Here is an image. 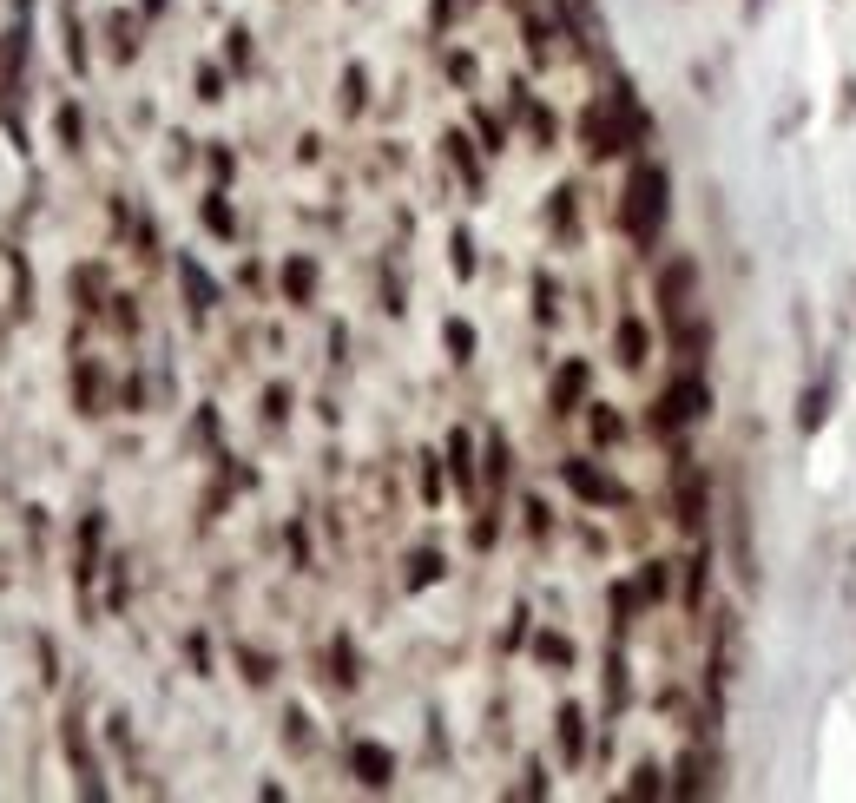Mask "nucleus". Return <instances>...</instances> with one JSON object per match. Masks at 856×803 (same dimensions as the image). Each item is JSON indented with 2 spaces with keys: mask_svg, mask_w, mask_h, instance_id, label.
Segmentation results:
<instances>
[{
  "mask_svg": "<svg viewBox=\"0 0 856 803\" xmlns=\"http://www.w3.org/2000/svg\"><path fill=\"white\" fill-rule=\"evenodd\" d=\"M666 211H672V178H666V165L639 158L633 172H626V191H619V231L633 237V244H659Z\"/></svg>",
  "mask_w": 856,
  "mask_h": 803,
  "instance_id": "obj_1",
  "label": "nucleus"
},
{
  "mask_svg": "<svg viewBox=\"0 0 856 803\" xmlns=\"http://www.w3.org/2000/svg\"><path fill=\"white\" fill-rule=\"evenodd\" d=\"M705 415H712V389H705L698 369L679 376L659 402H652V428H659V435H672V428H685V422H705Z\"/></svg>",
  "mask_w": 856,
  "mask_h": 803,
  "instance_id": "obj_2",
  "label": "nucleus"
},
{
  "mask_svg": "<svg viewBox=\"0 0 856 803\" xmlns=\"http://www.w3.org/2000/svg\"><path fill=\"white\" fill-rule=\"evenodd\" d=\"M560 481H567V488L580 494V501H593V507H626V501H633V494L619 488L613 474H606V468H593V461H580V455H573V461H560Z\"/></svg>",
  "mask_w": 856,
  "mask_h": 803,
  "instance_id": "obj_3",
  "label": "nucleus"
},
{
  "mask_svg": "<svg viewBox=\"0 0 856 803\" xmlns=\"http://www.w3.org/2000/svg\"><path fill=\"white\" fill-rule=\"evenodd\" d=\"M692 284H698V264H692V257H672V264L659 270V303H666L672 323H685V316H692Z\"/></svg>",
  "mask_w": 856,
  "mask_h": 803,
  "instance_id": "obj_4",
  "label": "nucleus"
},
{
  "mask_svg": "<svg viewBox=\"0 0 856 803\" xmlns=\"http://www.w3.org/2000/svg\"><path fill=\"white\" fill-rule=\"evenodd\" d=\"M349 771L363 777V784H369V790H382V784H389V777H396V757L382 751V744L356 738V744H349Z\"/></svg>",
  "mask_w": 856,
  "mask_h": 803,
  "instance_id": "obj_5",
  "label": "nucleus"
},
{
  "mask_svg": "<svg viewBox=\"0 0 856 803\" xmlns=\"http://www.w3.org/2000/svg\"><path fill=\"white\" fill-rule=\"evenodd\" d=\"M679 527L705 534V474L698 468H679Z\"/></svg>",
  "mask_w": 856,
  "mask_h": 803,
  "instance_id": "obj_6",
  "label": "nucleus"
},
{
  "mask_svg": "<svg viewBox=\"0 0 856 803\" xmlns=\"http://www.w3.org/2000/svg\"><path fill=\"white\" fill-rule=\"evenodd\" d=\"M712 790V751H685L679 757V784H672V797H705Z\"/></svg>",
  "mask_w": 856,
  "mask_h": 803,
  "instance_id": "obj_7",
  "label": "nucleus"
},
{
  "mask_svg": "<svg viewBox=\"0 0 856 803\" xmlns=\"http://www.w3.org/2000/svg\"><path fill=\"white\" fill-rule=\"evenodd\" d=\"M587 382H593V369H587V363H567V369L554 376V409H560V415H573L580 402H587Z\"/></svg>",
  "mask_w": 856,
  "mask_h": 803,
  "instance_id": "obj_8",
  "label": "nucleus"
},
{
  "mask_svg": "<svg viewBox=\"0 0 856 803\" xmlns=\"http://www.w3.org/2000/svg\"><path fill=\"white\" fill-rule=\"evenodd\" d=\"M646 349H652L646 323H639V316H619V363H626V369H639V363H646Z\"/></svg>",
  "mask_w": 856,
  "mask_h": 803,
  "instance_id": "obj_9",
  "label": "nucleus"
},
{
  "mask_svg": "<svg viewBox=\"0 0 856 803\" xmlns=\"http://www.w3.org/2000/svg\"><path fill=\"white\" fill-rule=\"evenodd\" d=\"M284 297H290V303H310V297H317V264H310V257H290V264H284Z\"/></svg>",
  "mask_w": 856,
  "mask_h": 803,
  "instance_id": "obj_10",
  "label": "nucleus"
},
{
  "mask_svg": "<svg viewBox=\"0 0 856 803\" xmlns=\"http://www.w3.org/2000/svg\"><path fill=\"white\" fill-rule=\"evenodd\" d=\"M580 751H587V718H580V705H567L560 711V757L580 764Z\"/></svg>",
  "mask_w": 856,
  "mask_h": 803,
  "instance_id": "obj_11",
  "label": "nucleus"
},
{
  "mask_svg": "<svg viewBox=\"0 0 856 803\" xmlns=\"http://www.w3.org/2000/svg\"><path fill=\"white\" fill-rule=\"evenodd\" d=\"M824 415H830V389H824V382H810V389H804V409H797V428H804V435H817V428H824Z\"/></svg>",
  "mask_w": 856,
  "mask_h": 803,
  "instance_id": "obj_12",
  "label": "nucleus"
},
{
  "mask_svg": "<svg viewBox=\"0 0 856 803\" xmlns=\"http://www.w3.org/2000/svg\"><path fill=\"white\" fill-rule=\"evenodd\" d=\"M178 277H185V290H191V303H198V310H211V303H218V290H211V277L198 264H191V257H178Z\"/></svg>",
  "mask_w": 856,
  "mask_h": 803,
  "instance_id": "obj_13",
  "label": "nucleus"
},
{
  "mask_svg": "<svg viewBox=\"0 0 856 803\" xmlns=\"http://www.w3.org/2000/svg\"><path fill=\"white\" fill-rule=\"evenodd\" d=\"M448 468H455V481H461V488L475 481V461H468V435H461V428L448 435Z\"/></svg>",
  "mask_w": 856,
  "mask_h": 803,
  "instance_id": "obj_14",
  "label": "nucleus"
},
{
  "mask_svg": "<svg viewBox=\"0 0 856 803\" xmlns=\"http://www.w3.org/2000/svg\"><path fill=\"white\" fill-rule=\"evenodd\" d=\"M448 158H455V172L468 178V185H481V165H475V152H468V139H461V132H448Z\"/></svg>",
  "mask_w": 856,
  "mask_h": 803,
  "instance_id": "obj_15",
  "label": "nucleus"
},
{
  "mask_svg": "<svg viewBox=\"0 0 856 803\" xmlns=\"http://www.w3.org/2000/svg\"><path fill=\"white\" fill-rule=\"evenodd\" d=\"M448 349H455V363H468V356H475V330H468V323H461V316H448Z\"/></svg>",
  "mask_w": 856,
  "mask_h": 803,
  "instance_id": "obj_16",
  "label": "nucleus"
},
{
  "mask_svg": "<svg viewBox=\"0 0 856 803\" xmlns=\"http://www.w3.org/2000/svg\"><path fill=\"white\" fill-rule=\"evenodd\" d=\"M705 573H712V553L698 547V553H692V573H685V599H692V606L705 599Z\"/></svg>",
  "mask_w": 856,
  "mask_h": 803,
  "instance_id": "obj_17",
  "label": "nucleus"
},
{
  "mask_svg": "<svg viewBox=\"0 0 856 803\" xmlns=\"http://www.w3.org/2000/svg\"><path fill=\"white\" fill-rule=\"evenodd\" d=\"M666 586H672L666 560H652V567H646V573H639V599H666Z\"/></svg>",
  "mask_w": 856,
  "mask_h": 803,
  "instance_id": "obj_18",
  "label": "nucleus"
},
{
  "mask_svg": "<svg viewBox=\"0 0 856 803\" xmlns=\"http://www.w3.org/2000/svg\"><path fill=\"white\" fill-rule=\"evenodd\" d=\"M534 652H540L547 665H573V646L560 639V632H540V639H534Z\"/></svg>",
  "mask_w": 856,
  "mask_h": 803,
  "instance_id": "obj_19",
  "label": "nucleus"
},
{
  "mask_svg": "<svg viewBox=\"0 0 856 803\" xmlns=\"http://www.w3.org/2000/svg\"><path fill=\"white\" fill-rule=\"evenodd\" d=\"M626 790H633V797H666L672 784H666L659 771H652V764H639V771H633V784H626Z\"/></svg>",
  "mask_w": 856,
  "mask_h": 803,
  "instance_id": "obj_20",
  "label": "nucleus"
},
{
  "mask_svg": "<svg viewBox=\"0 0 856 803\" xmlns=\"http://www.w3.org/2000/svg\"><path fill=\"white\" fill-rule=\"evenodd\" d=\"M205 224H211L218 237H231V231H238V224H231V205H224V198H205Z\"/></svg>",
  "mask_w": 856,
  "mask_h": 803,
  "instance_id": "obj_21",
  "label": "nucleus"
},
{
  "mask_svg": "<svg viewBox=\"0 0 856 803\" xmlns=\"http://www.w3.org/2000/svg\"><path fill=\"white\" fill-rule=\"evenodd\" d=\"M448 251H455V277H475V244H468V231H455Z\"/></svg>",
  "mask_w": 856,
  "mask_h": 803,
  "instance_id": "obj_22",
  "label": "nucleus"
},
{
  "mask_svg": "<svg viewBox=\"0 0 856 803\" xmlns=\"http://www.w3.org/2000/svg\"><path fill=\"white\" fill-rule=\"evenodd\" d=\"M435 573H442V560H435V553H415V560H409V586H428Z\"/></svg>",
  "mask_w": 856,
  "mask_h": 803,
  "instance_id": "obj_23",
  "label": "nucleus"
},
{
  "mask_svg": "<svg viewBox=\"0 0 856 803\" xmlns=\"http://www.w3.org/2000/svg\"><path fill=\"white\" fill-rule=\"evenodd\" d=\"M343 106L363 112V66H349V73H343Z\"/></svg>",
  "mask_w": 856,
  "mask_h": 803,
  "instance_id": "obj_24",
  "label": "nucleus"
},
{
  "mask_svg": "<svg viewBox=\"0 0 856 803\" xmlns=\"http://www.w3.org/2000/svg\"><path fill=\"white\" fill-rule=\"evenodd\" d=\"M488 481H494V488L508 481V448H501V441H488Z\"/></svg>",
  "mask_w": 856,
  "mask_h": 803,
  "instance_id": "obj_25",
  "label": "nucleus"
},
{
  "mask_svg": "<svg viewBox=\"0 0 856 803\" xmlns=\"http://www.w3.org/2000/svg\"><path fill=\"white\" fill-rule=\"evenodd\" d=\"M593 441H619V415L613 409H593Z\"/></svg>",
  "mask_w": 856,
  "mask_h": 803,
  "instance_id": "obj_26",
  "label": "nucleus"
},
{
  "mask_svg": "<svg viewBox=\"0 0 856 803\" xmlns=\"http://www.w3.org/2000/svg\"><path fill=\"white\" fill-rule=\"evenodd\" d=\"M764 14V0H745V20H758Z\"/></svg>",
  "mask_w": 856,
  "mask_h": 803,
  "instance_id": "obj_27",
  "label": "nucleus"
}]
</instances>
